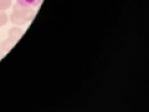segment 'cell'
<instances>
[{"instance_id":"cell-5","label":"cell","mask_w":149,"mask_h":112,"mask_svg":"<svg viewBox=\"0 0 149 112\" xmlns=\"http://www.w3.org/2000/svg\"><path fill=\"white\" fill-rule=\"evenodd\" d=\"M11 6V0H0V11H5Z\"/></svg>"},{"instance_id":"cell-7","label":"cell","mask_w":149,"mask_h":112,"mask_svg":"<svg viewBox=\"0 0 149 112\" xmlns=\"http://www.w3.org/2000/svg\"><path fill=\"white\" fill-rule=\"evenodd\" d=\"M4 55H5V51H3L1 49H0V60H1L4 57Z\"/></svg>"},{"instance_id":"cell-2","label":"cell","mask_w":149,"mask_h":112,"mask_svg":"<svg viewBox=\"0 0 149 112\" xmlns=\"http://www.w3.org/2000/svg\"><path fill=\"white\" fill-rule=\"evenodd\" d=\"M41 3V0H16L17 8H34Z\"/></svg>"},{"instance_id":"cell-6","label":"cell","mask_w":149,"mask_h":112,"mask_svg":"<svg viewBox=\"0 0 149 112\" xmlns=\"http://www.w3.org/2000/svg\"><path fill=\"white\" fill-rule=\"evenodd\" d=\"M8 20H9V18H8V15L4 11H0V27L1 26H4L8 22Z\"/></svg>"},{"instance_id":"cell-4","label":"cell","mask_w":149,"mask_h":112,"mask_svg":"<svg viewBox=\"0 0 149 112\" xmlns=\"http://www.w3.org/2000/svg\"><path fill=\"white\" fill-rule=\"evenodd\" d=\"M16 44V41L15 40H13V39H6L5 41H3L1 44H0V49H1L3 51H5V52H8V51H10L13 48H14V45Z\"/></svg>"},{"instance_id":"cell-1","label":"cell","mask_w":149,"mask_h":112,"mask_svg":"<svg viewBox=\"0 0 149 112\" xmlns=\"http://www.w3.org/2000/svg\"><path fill=\"white\" fill-rule=\"evenodd\" d=\"M34 16H35V11L31 8H17L16 6L15 11L11 14L10 20L15 25H24L25 22L32 20Z\"/></svg>"},{"instance_id":"cell-3","label":"cell","mask_w":149,"mask_h":112,"mask_svg":"<svg viewBox=\"0 0 149 112\" xmlns=\"http://www.w3.org/2000/svg\"><path fill=\"white\" fill-rule=\"evenodd\" d=\"M22 34H24V31H22L20 27H17V26L11 27V29L9 30V32H8L9 39H13V40H15V41H17L19 39H20Z\"/></svg>"}]
</instances>
